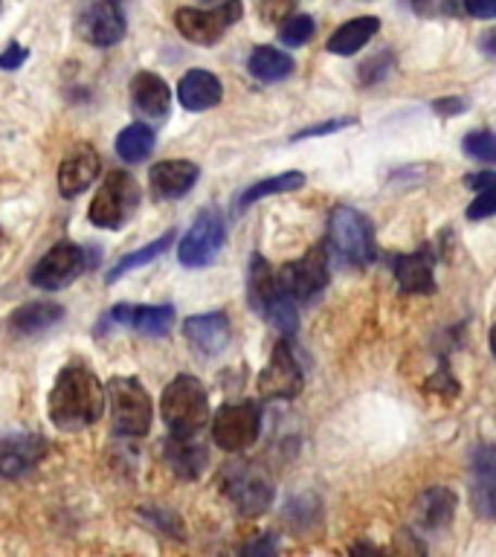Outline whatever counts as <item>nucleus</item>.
Masks as SVG:
<instances>
[{
	"label": "nucleus",
	"mask_w": 496,
	"mask_h": 557,
	"mask_svg": "<svg viewBox=\"0 0 496 557\" xmlns=\"http://www.w3.org/2000/svg\"><path fill=\"white\" fill-rule=\"evenodd\" d=\"M104 389L87 366H64L52 383L47 412L55 430L61 433H78L85 426L96 424L104 412Z\"/></svg>",
	"instance_id": "1"
},
{
	"label": "nucleus",
	"mask_w": 496,
	"mask_h": 557,
	"mask_svg": "<svg viewBox=\"0 0 496 557\" xmlns=\"http://www.w3.org/2000/svg\"><path fill=\"white\" fill-rule=\"evenodd\" d=\"M160 412H163L169 433L181 435V438H189V435L195 438L209 421V395L203 383L191 374H177L165 386L163 398H160Z\"/></svg>",
	"instance_id": "2"
},
{
	"label": "nucleus",
	"mask_w": 496,
	"mask_h": 557,
	"mask_svg": "<svg viewBox=\"0 0 496 557\" xmlns=\"http://www.w3.org/2000/svg\"><path fill=\"white\" fill-rule=\"evenodd\" d=\"M108 409H111L113 433L139 438L151 430V395L137 377H111L108 381Z\"/></svg>",
	"instance_id": "3"
},
{
	"label": "nucleus",
	"mask_w": 496,
	"mask_h": 557,
	"mask_svg": "<svg viewBox=\"0 0 496 557\" xmlns=\"http://www.w3.org/2000/svg\"><path fill=\"white\" fill-rule=\"evenodd\" d=\"M241 0H221L218 7L209 9H177V12H174V26H177V33H181L186 41L200 44V47H212V44L221 41V38L241 21Z\"/></svg>",
	"instance_id": "4"
},
{
	"label": "nucleus",
	"mask_w": 496,
	"mask_h": 557,
	"mask_svg": "<svg viewBox=\"0 0 496 557\" xmlns=\"http://www.w3.org/2000/svg\"><path fill=\"white\" fill-rule=\"evenodd\" d=\"M139 207V186L128 172H111L90 203V224L102 230H120L134 218Z\"/></svg>",
	"instance_id": "5"
},
{
	"label": "nucleus",
	"mask_w": 496,
	"mask_h": 557,
	"mask_svg": "<svg viewBox=\"0 0 496 557\" xmlns=\"http://www.w3.org/2000/svg\"><path fill=\"white\" fill-rule=\"evenodd\" d=\"M331 244L334 250L357 268H365L377 259V247H374V230L369 224V218L360 215L351 207H337L331 212L328 221Z\"/></svg>",
	"instance_id": "6"
},
{
	"label": "nucleus",
	"mask_w": 496,
	"mask_h": 557,
	"mask_svg": "<svg viewBox=\"0 0 496 557\" xmlns=\"http://www.w3.org/2000/svg\"><path fill=\"white\" fill-rule=\"evenodd\" d=\"M224 494L247 517L264 513L273 503V482L252 461H238L224 470Z\"/></svg>",
	"instance_id": "7"
},
{
	"label": "nucleus",
	"mask_w": 496,
	"mask_h": 557,
	"mask_svg": "<svg viewBox=\"0 0 496 557\" xmlns=\"http://www.w3.org/2000/svg\"><path fill=\"white\" fill-rule=\"evenodd\" d=\"M87 268H94V261L87 256L85 247L73 242L55 244L47 256L33 268L29 278L35 287L44 290H61V287L73 285Z\"/></svg>",
	"instance_id": "8"
},
{
	"label": "nucleus",
	"mask_w": 496,
	"mask_h": 557,
	"mask_svg": "<svg viewBox=\"0 0 496 557\" xmlns=\"http://www.w3.org/2000/svg\"><path fill=\"white\" fill-rule=\"evenodd\" d=\"M331 273V256L325 244H313L311 250L305 252L302 259L290 261L278 270V282L287 294L294 296L296 302L302 299H313L317 294L325 290Z\"/></svg>",
	"instance_id": "9"
},
{
	"label": "nucleus",
	"mask_w": 496,
	"mask_h": 557,
	"mask_svg": "<svg viewBox=\"0 0 496 557\" xmlns=\"http://www.w3.org/2000/svg\"><path fill=\"white\" fill-rule=\"evenodd\" d=\"M261 433V412L252 400L241 404H226L212 418V438L221 450L238 453L250 447Z\"/></svg>",
	"instance_id": "10"
},
{
	"label": "nucleus",
	"mask_w": 496,
	"mask_h": 557,
	"mask_svg": "<svg viewBox=\"0 0 496 557\" xmlns=\"http://www.w3.org/2000/svg\"><path fill=\"white\" fill-rule=\"evenodd\" d=\"M76 29L94 47H113L125 38V12L120 0H85L76 15Z\"/></svg>",
	"instance_id": "11"
},
{
	"label": "nucleus",
	"mask_w": 496,
	"mask_h": 557,
	"mask_svg": "<svg viewBox=\"0 0 496 557\" xmlns=\"http://www.w3.org/2000/svg\"><path fill=\"white\" fill-rule=\"evenodd\" d=\"M226 230L224 218L207 209L200 212L198 221L189 226V233L183 235L181 247H177V259L186 268H203V264H212L218 256V250L224 247Z\"/></svg>",
	"instance_id": "12"
},
{
	"label": "nucleus",
	"mask_w": 496,
	"mask_h": 557,
	"mask_svg": "<svg viewBox=\"0 0 496 557\" xmlns=\"http://www.w3.org/2000/svg\"><path fill=\"white\" fill-rule=\"evenodd\" d=\"M305 386L302 366L296 360L294 348L287 346L285 339L276 343L273 355H270V363L264 366V372L259 377V392L264 398H282L290 400L296 398Z\"/></svg>",
	"instance_id": "13"
},
{
	"label": "nucleus",
	"mask_w": 496,
	"mask_h": 557,
	"mask_svg": "<svg viewBox=\"0 0 496 557\" xmlns=\"http://www.w3.org/2000/svg\"><path fill=\"white\" fill-rule=\"evenodd\" d=\"M183 334L191 343L195 351H200L203 357H215L221 355L226 346H230V317L224 311H212V313H198V317H189L183 322Z\"/></svg>",
	"instance_id": "14"
},
{
	"label": "nucleus",
	"mask_w": 496,
	"mask_h": 557,
	"mask_svg": "<svg viewBox=\"0 0 496 557\" xmlns=\"http://www.w3.org/2000/svg\"><path fill=\"white\" fill-rule=\"evenodd\" d=\"M200 169L191 160H160L151 165L148 183H151V195L157 200H177L189 195L191 186L198 183Z\"/></svg>",
	"instance_id": "15"
},
{
	"label": "nucleus",
	"mask_w": 496,
	"mask_h": 557,
	"mask_svg": "<svg viewBox=\"0 0 496 557\" xmlns=\"http://www.w3.org/2000/svg\"><path fill=\"white\" fill-rule=\"evenodd\" d=\"M44 456H47V442L41 435H7L0 438V476H24Z\"/></svg>",
	"instance_id": "16"
},
{
	"label": "nucleus",
	"mask_w": 496,
	"mask_h": 557,
	"mask_svg": "<svg viewBox=\"0 0 496 557\" xmlns=\"http://www.w3.org/2000/svg\"><path fill=\"white\" fill-rule=\"evenodd\" d=\"M108 322H116V325H128V329H137L142 334H151V337H160L174 325V308L172 305H116L102 317V325Z\"/></svg>",
	"instance_id": "17"
},
{
	"label": "nucleus",
	"mask_w": 496,
	"mask_h": 557,
	"mask_svg": "<svg viewBox=\"0 0 496 557\" xmlns=\"http://www.w3.org/2000/svg\"><path fill=\"white\" fill-rule=\"evenodd\" d=\"M99 154H96L90 146L73 148L64 160H61L59 169V189L64 198H76L85 189H90V183L99 177Z\"/></svg>",
	"instance_id": "18"
},
{
	"label": "nucleus",
	"mask_w": 496,
	"mask_h": 557,
	"mask_svg": "<svg viewBox=\"0 0 496 557\" xmlns=\"http://www.w3.org/2000/svg\"><path fill=\"white\" fill-rule=\"evenodd\" d=\"M169 104H172V90H169L163 78L148 73V70H142V73L131 78V108L139 116L163 120L165 113H169Z\"/></svg>",
	"instance_id": "19"
},
{
	"label": "nucleus",
	"mask_w": 496,
	"mask_h": 557,
	"mask_svg": "<svg viewBox=\"0 0 496 557\" xmlns=\"http://www.w3.org/2000/svg\"><path fill=\"white\" fill-rule=\"evenodd\" d=\"M221 96H224V87L209 70H189L177 85V99L186 111H209L221 102Z\"/></svg>",
	"instance_id": "20"
},
{
	"label": "nucleus",
	"mask_w": 496,
	"mask_h": 557,
	"mask_svg": "<svg viewBox=\"0 0 496 557\" xmlns=\"http://www.w3.org/2000/svg\"><path fill=\"white\" fill-rule=\"evenodd\" d=\"M392 270H395V278L404 294H433L435 290L433 259L426 250L398 256L392 261Z\"/></svg>",
	"instance_id": "21"
},
{
	"label": "nucleus",
	"mask_w": 496,
	"mask_h": 557,
	"mask_svg": "<svg viewBox=\"0 0 496 557\" xmlns=\"http://www.w3.org/2000/svg\"><path fill=\"white\" fill-rule=\"evenodd\" d=\"M287 290L278 282V273L270 268L268 261L261 259V256H252L250 261V278H247V299H250L252 311H259L264 317L270 305L282 299Z\"/></svg>",
	"instance_id": "22"
},
{
	"label": "nucleus",
	"mask_w": 496,
	"mask_h": 557,
	"mask_svg": "<svg viewBox=\"0 0 496 557\" xmlns=\"http://www.w3.org/2000/svg\"><path fill=\"white\" fill-rule=\"evenodd\" d=\"M452 511H456V494L447 491V487L435 485L418 496L416 520L424 531L444 529L452 520Z\"/></svg>",
	"instance_id": "23"
},
{
	"label": "nucleus",
	"mask_w": 496,
	"mask_h": 557,
	"mask_svg": "<svg viewBox=\"0 0 496 557\" xmlns=\"http://www.w3.org/2000/svg\"><path fill=\"white\" fill-rule=\"evenodd\" d=\"M61 320H64V308L59 302H26L9 317V331L21 334V337H33Z\"/></svg>",
	"instance_id": "24"
},
{
	"label": "nucleus",
	"mask_w": 496,
	"mask_h": 557,
	"mask_svg": "<svg viewBox=\"0 0 496 557\" xmlns=\"http://www.w3.org/2000/svg\"><path fill=\"white\" fill-rule=\"evenodd\" d=\"M209 453L207 447H200L198 442H191L189 438H181V435H172L169 444H165V461H169V468L183 479H198L207 468Z\"/></svg>",
	"instance_id": "25"
},
{
	"label": "nucleus",
	"mask_w": 496,
	"mask_h": 557,
	"mask_svg": "<svg viewBox=\"0 0 496 557\" xmlns=\"http://www.w3.org/2000/svg\"><path fill=\"white\" fill-rule=\"evenodd\" d=\"M377 29H381V21L374 15L351 17L328 38V52H334V55H355L357 50H363L365 44L372 41Z\"/></svg>",
	"instance_id": "26"
},
{
	"label": "nucleus",
	"mask_w": 496,
	"mask_h": 557,
	"mask_svg": "<svg viewBox=\"0 0 496 557\" xmlns=\"http://www.w3.org/2000/svg\"><path fill=\"white\" fill-rule=\"evenodd\" d=\"M294 59L287 52H282L278 47H268V44L256 47L247 59L250 76L259 78V82H282L294 73Z\"/></svg>",
	"instance_id": "27"
},
{
	"label": "nucleus",
	"mask_w": 496,
	"mask_h": 557,
	"mask_svg": "<svg viewBox=\"0 0 496 557\" xmlns=\"http://www.w3.org/2000/svg\"><path fill=\"white\" fill-rule=\"evenodd\" d=\"M302 186H305L302 172L276 174V177L252 183L250 189H244V195H238V200H235V207H238V212H244V209H250L256 200L270 198V195H282V191H296V189H302Z\"/></svg>",
	"instance_id": "28"
},
{
	"label": "nucleus",
	"mask_w": 496,
	"mask_h": 557,
	"mask_svg": "<svg viewBox=\"0 0 496 557\" xmlns=\"http://www.w3.org/2000/svg\"><path fill=\"white\" fill-rule=\"evenodd\" d=\"M473 508L485 517H496V459L485 461L482 456L476 459V479L470 487Z\"/></svg>",
	"instance_id": "29"
},
{
	"label": "nucleus",
	"mask_w": 496,
	"mask_h": 557,
	"mask_svg": "<svg viewBox=\"0 0 496 557\" xmlns=\"http://www.w3.org/2000/svg\"><path fill=\"white\" fill-rule=\"evenodd\" d=\"M151 151H154V131L148 128V125L134 122V125L120 131V137H116V154H120L125 163H139V160H146Z\"/></svg>",
	"instance_id": "30"
},
{
	"label": "nucleus",
	"mask_w": 496,
	"mask_h": 557,
	"mask_svg": "<svg viewBox=\"0 0 496 557\" xmlns=\"http://www.w3.org/2000/svg\"><path fill=\"white\" fill-rule=\"evenodd\" d=\"M172 242H174V230H169V233L160 235L157 242H151V244H146V247H139V250L128 252L125 259H120V261H116V264H113L111 270H108V285H113V282H120V278L125 276L128 270L142 268V264H148V261H154L157 256H163V252L169 250V247H172Z\"/></svg>",
	"instance_id": "31"
},
{
	"label": "nucleus",
	"mask_w": 496,
	"mask_h": 557,
	"mask_svg": "<svg viewBox=\"0 0 496 557\" xmlns=\"http://www.w3.org/2000/svg\"><path fill=\"white\" fill-rule=\"evenodd\" d=\"M461 148H464V154L473 157V160L496 163V134H491V131H473V134H468V137L461 139Z\"/></svg>",
	"instance_id": "32"
},
{
	"label": "nucleus",
	"mask_w": 496,
	"mask_h": 557,
	"mask_svg": "<svg viewBox=\"0 0 496 557\" xmlns=\"http://www.w3.org/2000/svg\"><path fill=\"white\" fill-rule=\"evenodd\" d=\"M313 35V17L311 15H294L287 17L282 29H278V41L285 47H302L305 41H311Z\"/></svg>",
	"instance_id": "33"
},
{
	"label": "nucleus",
	"mask_w": 496,
	"mask_h": 557,
	"mask_svg": "<svg viewBox=\"0 0 496 557\" xmlns=\"http://www.w3.org/2000/svg\"><path fill=\"white\" fill-rule=\"evenodd\" d=\"M299 0H256V12L264 24H285Z\"/></svg>",
	"instance_id": "34"
},
{
	"label": "nucleus",
	"mask_w": 496,
	"mask_h": 557,
	"mask_svg": "<svg viewBox=\"0 0 496 557\" xmlns=\"http://www.w3.org/2000/svg\"><path fill=\"white\" fill-rule=\"evenodd\" d=\"M491 215H496V186L482 189V195H479V198L468 207L470 221H485V218Z\"/></svg>",
	"instance_id": "35"
},
{
	"label": "nucleus",
	"mask_w": 496,
	"mask_h": 557,
	"mask_svg": "<svg viewBox=\"0 0 496 557\" xmlns=\"http://www.w3.org/2000/svg\"><path fill=\"white\" fill-rule=\"evenodd\" d=\"M355 116H343V120H328V122H320V125H311V128L299 131V134H294V143H299V139H308V137H322V134H334V131L339 128H348V125H355Z\"/></svg>",
	"instance_id": "36"
},
{
	"label": "nucleus",
	"mask_w": 496,
	"mask_h": 557,
	"mask_svg": "<svg viewBox=\"0 0 496 557\" xmlns=\"http://www.w3.org/2000/svg\"><path fill=\"white\" fill-rule=\"evenodd\" d=\"M29 59V50L21 44H9L7 50L0 52V70H17L24 61Z\"/></svg>",
	"instance_id": "37"
},
{
	"label": "nucleus",
	"mask_w": 496,
	"mask_h": 557,
	"mask_svg": "<svg viewBox=\"0 0 496 557\" xmlns=\"http://www.w3.org/2000/svg\"><path fill=\"white\" fill-rule=\"evenodd\" d=\"M468 15L479 17V21H491L496 17V0H464Z\"/></svg>",
	"instance_id": "38"
},
{
	"label": "nucleus",
	"mask_w": 496,
	"mask_h": 557,
	"mask_svg": "<svg viewBox=\"0 0 496 557\" xmlns=\"http://www.w3.org/2000/svg\"><path fill=\"white\" fill-rule=\"evenodd\" d=\"M433 111L438 116H456V113L468 111V99H435Z\"/></svg>",
	"instance_id": "39"
},
{
	"label": "nucleus",
	"mask_w": 496,
	"mask_h": 557,
	"mask_svg": "<svg viewBox=\"0 0 496 557\" xmlns=\"http://www.w3.org/2000/svg\"><path fill=\"white\" fill-rule=\"evenodd\" d=\"M464 183H468L470 189H491V186H496V172H476V174H468L464 177Z\"/></svg>",
	"instance_id": "40"
},
{
	"label": "nucleus",
	"mask_w": 496,
	"mask_h": 557,
	"mask_svg": "<svg viewBox=\"0 0 496 557\" xmlns=\"http://www.w3.org/2000/svg\"><path fill=\"white\" fill-rule=\"evenodd\" d=\"M244 552H247V555H261V552H264V555H270V552H276V543H273V540H259V543H250V546H244Z\"/></svg>",
	"instance_id": "41"
},
{
	"label": "nucleus",
	"mask_w": 496,
	"mask_h": 557,
	"mask_svg": "<svg viewBox=\"0 0 496 557\" xmlns=\"http://www.w3.org/2000/svg\"><path fill=\"white\" fill-rule=\"evenodd\" d=\"M487 339H491V355H494V360H496V325L491 329V337Z\"/></svg>",
	"instance_id": "42"
}]
</instances>
